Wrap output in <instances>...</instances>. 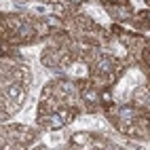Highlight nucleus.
Wrapping results in <instances>:
<instances>
[{
    "instance_id": "nucleus-1",
    "label": "nucleus",
    "mask_w": 150,
    "mask_h": 150,
    "mask_svg": "<svg viewBox=\"0 0 150 150\" xmlns=\"http://www.w3.org/2000/svg\"><path fill=\"white\" fill-rule=\"evenodd\" d=\"M148 4H150V0H148Z\"/></svg>"
}]
</instances>
